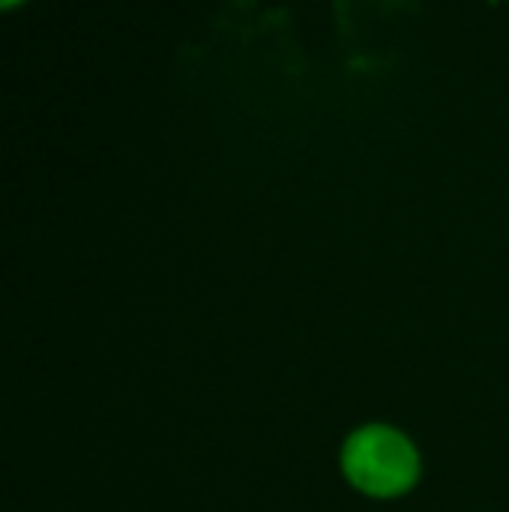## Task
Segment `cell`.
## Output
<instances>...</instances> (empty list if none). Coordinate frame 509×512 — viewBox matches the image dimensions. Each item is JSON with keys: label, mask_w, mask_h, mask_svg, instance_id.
I'll list each match as a JSON object with an SVG mask.
<instances>
[{"label": "cell", "mask_w": 509, "mask_h": 512, "mask_svg": "<svg viewBox=\"0 0 509 512\" xmlns=\"http://www.w3.org/2000/svg\"><path fill=\"white\" fill-rule=\"evenodd\" d=\"M342 471L348 483L369 498H399L420 480L417 447L393 426H363L342 450Z\"/></svg>", "instance_id": "1"}, {"label": "cell", "mask_w": 509, "mask_h": 512, "mask_svg": "<svg viewBox=\"0 0 509 512\" xmlns=\"http://www.w3.org/2000/svg\"><path fill=\"white\" fill-rule=\"evenodd\" d=\"M24 0H0V12H9V9H15V6H21Z\"/></svg>", "instance_id": "2"}]
</instances>
